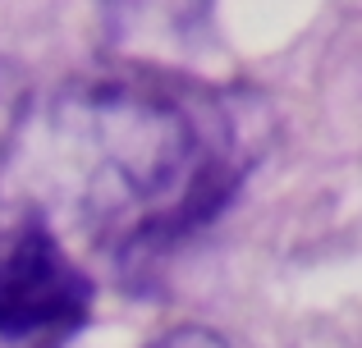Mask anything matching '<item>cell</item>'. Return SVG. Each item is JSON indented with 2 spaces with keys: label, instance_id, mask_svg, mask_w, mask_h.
I'll return each mask as SVG.
<instances>
[{
  "label": "cell",
  "instance_id": "cell-1",
  "mask_svg": "<svg viewBox=\"0 0 362 348\" xmlns=\"http://www.w3.org/2000/svg\"><path fill=\"white\" fill-rule=\"evenodd\" d=\"M257 152L252 101L188 106L133 83H83L23 115L5 174L37 229L142 248L211 220Z\"/></svg>",
  "mask_w": 362,
  "mask_h": 348
},
{
  "label": "cell",
  "instance_id": "cell-2",
  "mask_svg": "<svg viewBox=\"0 0 362 348\" xmlns=\"http://www.w3.org/2000/svg\"><path fill=\"white\" fill-rule=\"evenodd\" d=\"M92 280L46 229H28L0 257V340L28 344L69 335L88 321Z\"/></svg>",
  "mask_w": 362,
  "mask_h": 348
},
{
  "label": "cell",
  "instance_id": "cell-3",
  "mask_svg": "<svg viewBox=\"0 0 362 348\" xmlns=\"http://www.w3.org/2000/svg\"><path fill=\"white\" fill-rule=\"evenodd\" d=\"M151 348H230V344H225V335L206 330V325H175V330H165Z\"/></svg>",
  "mask_w": 362,
  "mask_h": 348
}]
</instances>
